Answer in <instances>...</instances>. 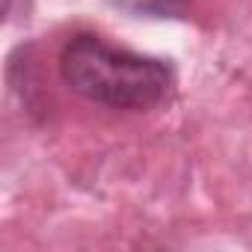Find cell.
<instances>
[{
  "instance_id": "1",
  "label": "cell",
  "mask_w": 252,
  "mask_h": 252,
  "mask_svg": "<svg viewBox=\"0 0 252 252\" xmlns=\"http://www.w3.org/2000/svg\"><path fill=\"white\" fill-rule=\"evenodd\" d=\"M60 77L80 98L110 110H152L172 89V68L158 57L74 33L60 51Z\"/></svg>"
},
{
  "instance_id": "2",
  "label": "cell",
  "mask_w": 252,
  "mask_h": 252,
  "mask_svg": "<svg viewBox=\"0 0 252 252\" xmlns=\"http://www.w3.org/2000/svg\"><path fill=\"white\" fill-rule=\"evenodd\" d=\"M113 6L134 12V15H155V18H166L175 15L187 6V0H110Z\"/></svg>"
}]
</instances>
